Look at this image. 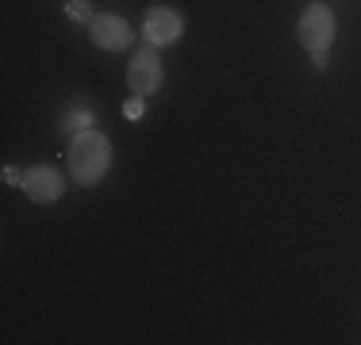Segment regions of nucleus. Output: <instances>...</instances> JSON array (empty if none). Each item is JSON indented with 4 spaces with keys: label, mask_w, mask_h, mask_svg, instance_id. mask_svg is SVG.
<instances>
[{
    "label": "nucleus",
    "mask_w": 361,
    "mask_h": 345,
    "mask_svg": "<svg viewBox=\"0 0 361 345\" xmlns=\"http://www.w3.org/2000/svg\"><path fill=\"white\" fill-rule=\"evenodd\" d=\"M66 165H70V177L77 184H100V177L111 165V142L100 131H81L73 134L70 153H66Z\"/></svg>",
    "instance_id": "nucleus-1"
},
{
    "label": "nucleus",
    "mask_w": 361,
    "mask_h": 345,
    "mask_svg": "<svg viewBox=\"0 0 361 345\" xmlns=\"http://www.w3.org/2000/svg\"><path fill=\"white\" fill-rule=\"evenodd\" d=\"M300 46L312 50V54H326V46L334 42V12L326 4H307L300 15Z\"/></svg>",
    "instance_id": "nucleus-2"
},
{
    "label": "nucleus",
    "mask_w": 361,
    "mask_h": 345,
    "mask_svg": "<svg viewBox=\"0 0 361 345\" xmlns=\"http://www.w3.org/2000/svg\"><path fill=\"white\" fill-rule=\"evenodd\" d=\"M127 84H131L135 96H150L161 89V58L154 54V46H142L139 54L127 65Z\"/></svg>",
    "instance_id": "nucleus-3"
},
{
    "label": "nucleus",
    "mask_w": 361,
    "mask_h": 345,
    "mask_svg": "<svg viewBox=\"0 0 361 345\" xmlns=\"http://www.w3.org/2000/svg\"><path fill=\"white\" fill-rule=\"evenodd\" d=\"M142 34H146L150 46H169V42H177L180 34H185V20H180V12H173V8L158 4V8L146 12Z\"/></svg>",
    "instance_id": "nucleus-4"
},
{
    "label": "nucleus",
    "mask_w": 361,
    "mask_h": 345,
    "mask_svg": "<svg viewBox=\"0 0 361 345\" xmlns=\"http://www.w3.org/2000/svg\"><path fill=\"white\" fill-rule=\"evenodd\" d=\"M131 27H127V20L123 15H116V12H100V15H92L89 20V39L97 42L100 50H123L127 42H131Z\"/></svg>",
    "instance_id": "nucleus-5"
},
{
    "label": "nucleus",
    "mask_w": 361,
    "mask_h": 345,
    "mask_svg": "<svg viewBox=\"0 0 361 345\" xmlns=\"http://www.w3.org/2000/svg\"><path fill=\"white\" fill-rule=\"evenodd\" d=\"M20 188L35 203H54L58 196L66 192V180H62V172H58L54 165H31L27 172H23V184Z\"/></svg>",
    "instance_id": "nucleus-6"
},
{
    "label": "nucleus",
    "mask_w": 361,
    "mask_h": 345,
    "mask_svg": "<svg viewBox=\"0 0 361 345\" xmlns=\"http://www.w3.org/2000/svg\"><path fill=\"white\" fill-rule=\"evenodd\" d=\"M92 119H97L92 104H85V100H66L62 111H58V119H54V134H81V131H89Z\"/></svg>",
    "instance_id": "nucleus-7"
},
{
    "label": "nucleus",
    "mask_w": 361,
    "mask_h": 345,
    "mask_svg": "<svg viewBox=\"0 0 361 345\" xmlns=\"http://www.w3.org/2000/svg\"><path fill=\"white\" fill-rule=\"evenodd\" d=\"M66 15L77 23H85V20H92V8H89V0H66Z\"/></svg>",
    "instance_id": "nucleus-8"
},
{
    "label": "nucleus",
    "mask_w": 361,
    "mask_h": 345,
    "mask_svg": "<svg viewBox=\"0 0 361 345\" xmlns=\"http://www.w3.org/2000/svg\"><path fill=\"white\" fill-rule=\"evenodd\" d=\"M142 100H146V96L127 100V104H123V115H127V119H139V115H142Z\"/></svg>",
    "instance_id": "nucleus-9"
},
{
    "label": "nucleus",
    "mask_w": 361,
    "mask_h": 345,
    "mask_svg": "<svg viewBox=\"0 0 361 345\" xmlns=\"http://www.w3.org/2000/svg\"><path fill=\"white\" fill-rule=\"evenodd\" d=\"M4 180H8V184H23V177H20V172H16L12 165L4 169Z\"/></svg>",
    "instance_id": "nucleus-10"
}]
</instances>
